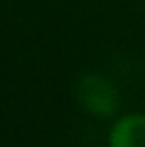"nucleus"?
Here are the masks:
<instances>
[{"mask_svg":"<svg viewBox=\"0 0 145 147\" xmlns=\"http://www.w3.org/2000/svg\"><path fill=\"white\" fill-rule=\"evenodd\" d=\"M107 147H145V113H128L113 121Z\"/></svg>","mask_w":145,"mask_h":147,"instance_id":"2","label":"nucleus"},{"mask_svg":"<svg viewBox=\"0 0 145 147\" xmlns=\"http://www.w3.org/2000/svg\"><path fill=\"white\" fill-rule=\"evenodd\" d=\"M77 98L81 107L92 115L107 117L117 109V92L100 75H86L77 85Z\"/></svg>","mask_w":145,"mask_h":147,"instance_id":"1","label":"nucleus"}]
</instances>
